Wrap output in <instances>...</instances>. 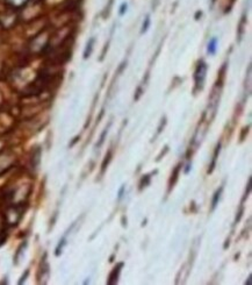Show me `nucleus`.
<instances>
[{
    "label": "nucleus",
    "mask_w": 252,
    "mask_h": 285,
    "mask_svg": "<svg viewBox=\"0 0 252 285\" xmlns=\"http://www.w3.org/2000/svg\"><path fill=\"white\" fill-rule=\"evenodd\" d=\"M216 49H217V39L216 37H213V39L209 41V43H208V48H207L208 54L214 55L216 52Z\"/></svg>",
    "instance_id": "6e6552de"
},
{
    "label": "nucleus",
    "mask_w": 252,
    "mask_h": 285,
    "mask_svg": "<svg viewBox=\"0 0 252 285\" xmlns=\"http://www.w3.org/2000/svg\"><path fill=\"white\" fill-rule=\"evenodd\" d=\"M93 45H94V39H91L88 42V46H86L85 51H84V58H85V60H88V58L91 56L92 50H93Z\"/></svg>",
    "instance_id": "0eeeda50"
},
{
    "label": "nucleus",
    "mask_w": 252,
    "mask_h": 285,
    "mask_svg": "<svg viewBox=\"0 0 252 285\" xmlns=\"http://www.w3.org/2000/svg\"><path fill=\"white\" fill-rule=\"evenodd\" d=\"M123 266H124L123 263H119L118 266L112 270L111 275H109V277H108V281H107V284H108V285H114V284L118 283L119 276H120L121 269H122Z\"/></svg>",
    "instance_id": "f03ea898"
},
{
    "label": "nucleus",
    "mask_w": 252,
    "mask_h": 285,
    "mask_svg": "<svg viewBox=\"0 0 252 285\" xmlns=\"http://www.w3.org/2000/svg\"><path fill=\"white\" fill-rule=\"evenodd\" d=\"M28 275H30V270H26L25 273H24V275H22V277L20 278V281L18 282V283H19V284H22V283H25L26 278L28 277Z\"/></svg>",
    "instance_id": "4468645a"
},
{
    "label": "nucleus",
    "mask_w": 252,
    "mask_h": 285,
    "mask_svg": "<svg viewBox=\"0 0 252 285\" xmlns=\"http://www.w3.org/2000/svg\"><path fill=\"white\" fill-rule=\"evenodd\" d=\"M220 151H221V143H219L216 145L215 148V151H214V156H213V161H211V164L209 169H208V174H211L214 171V169H215V165H216V161H217V157H219V154Z\"/></svg>",
    "instance_id": "7ed1b4c3"
},
{
    "label": "nucleus",
    "mask_w": 252,
    "mask_h": 285,
    "mask_svg": "<svg viewBox=\"0 0 252 285\" xmlns=\"http://www.w3.org/2000/svg\"><path fill=\"white\" fill-rule=\"evenodd\" d=\"M207 64L204 61H200L198 66H196L195 72H194V79H195V86L196 90H202L205 85L206 75H207Z\"/></svg>",
    "instance_id": "f257e3e1"
},
{
    "label": "nucleus",
    "mask_w": 252,
    "mask_h": 285,
    "mask_svg": "<svg viewBox=\"0 0 252 285\" xmlns=\"http://www.w3.org/2000/svg\"><path fill=\"white\" fill-rule=\"evenodd\" d=\"M250 191H251V177H250V178H249V183H248V190L245 191L244 198H243V202H244V200L246 199V198L249 197V193H250Z\"/></svg>",
    "instance_id": "ddd939ff"
},
{
    "label": "nucleus",
    "mask_w": 252,
    "mask_h": 285,
    "mask_svg": "<svg viewBox=\"0 0 252 285\" xmlns=\"http://www.w3.org/2000/svg\"><path fill=\"white\" fill-rule=\"evenodd\" d=\"M222 192H223V186H221V188H220L219 190L215 192V194H214L213 200H211V211H214V209L216 208L217 204H219V202H220V198H221Z\"/></svg>",
    "instance_id": "20e7f679"
},
{
    "label": "nucleus",
    "mask_w": 252,
    "mask_h": 285,
    "mask_svg": "<svg viewBox=\"0 0 252 285\" xmlns=\"http://www.w3.org/2000/svg\"><path fill=\"white\" fill-rule=\"evenodd\" d=\"M78 139H79V136H77V138H76V139H74V142H72V143H71V144H70V147H72V145H74V143H76V142H77V141H78Z\"/></svg>",
    "instance_id": "f3484780"
},
{
    "label": "nucleus",
    "mask_w": 252,
    "mask_h": 285,
    "mask_svg": "<svg viewBox=\"0 0 252 285\" xmlns=\"http://www.w3.org/2000/svg\"><path fill=\"white\" fill-rule=\"evenodd\" d=\"M180 169H181V164H179V165H177L175 171H173L172 176H171V180H170V189L173 188V185H175L177 183V180H178L179 171H180Z\"/></svg>",
    "instance_id": "423d86ee"
},
{
    "label": "nucleus",
    "mask_w": 252,
    "mask_h": 285,
    "mask_svg": "<svg viewBox=\"0 0 252 285\" xmlns=\"http://www.w3.org/2000/svg\"><path fill=\"white\" fill-rule=\"evenodd\" d=\"M127 7H128V5H127L126 2H123V4L121 5V7H120V16H123V14L126 13Z\"/></svg>",
    "instance_id": "2eb2a0df"
},
{
    "label": "nucleus",
    "mask_w": 252,
    "mask_h": 285,
    "mask_svg": "<svg viewBox=\"0 0 252 285\" xmlns=\"http://www.w3.org/2000/svg\"><path fill=\"white\" fill-rule=\"evenodd\" d=\"M150 184V176L149 174H146V176H143V178L141 179L140 182V190H142L143 188H146Z\"/></svg>",
    "instance_id": "9d476101"
},
{
    "label": "nucleus",
    "mask_w": 252,
    "mask_h": 285,
    "mask_svg": "<svg viewBox=\"0 0 252 285\" xmlns=\"http://www.w3.org/2000/svg\"><path fill=\"white\" fill-rule=\"evenodd\" d=\"M66 234H68V233H65L64 237L60 238L59 243L57 244L56 249H55V255H56V256H59L60 254H62V250H63V248H64V246L66 244Z\"/></svg>",
    "instance_id": "39448f33"
},
{
    "label": "nucleus",
    "mask_w": 252,
    "mask_h": 285,
    "mask_svg": "<svg viewBox=\"0 0 252 285\" xmlns=\"http://www.w3.org/2000/svg\"><path fill=\"white\" fill-rule=\"evenodd\" d=\"M124 189H126V186L122 185V186H121V189H120V190H119V194H118V199H119V200H120L121 198L123 197V192H124Z\"/></svg>",
    "instance_id": "dca6fc26"
},
{
    "label": "nucleus",
    "mask_w": 252,
    "mask_h": 285,
    "mask_svg": "<svg viewBox=\"0 0 252 285\" xmlns=\"http://www.w3.org/2000/svg\"><path fill=\"white\" fill-rule=\"evenodd\" d=\"M246 284H248V285H250V284H251V275L249 276V278H248V282H246Z\"/></svg>",
    "instance_id": "a211bd4d"
},
{
    "label": "nucleus",
    "mask_w": 252,
    "mask_h": 285,
    "mask_svg": "<svg viewBox=\"0 0 252 285\" xmlns=\"http://www.w3.org/2000/svg\"><path fill=\"white\" fill-rule=\"evenodd\" d=\"M107 133H108V128H106V129H105V130H104V132H103V134H101V136H100V140H99V142H98V143H97V147H101V145H103V143H104V141H105V138H106Z\"/></svg>",
    "instance_id": "f8f14e48"
},
{
    "label": "nucleus",
    "mask_w": 252,
    "mask_h": 285,
    "mask_svg": "<svg viewBox=\"0 0 252 285\" xmlns=\"http://www.w3.org/2000/svg\"><path fill=\"white\" fill-rule=\"evenodd\" d=\"M149 26H150V16H148L146 19H144V22H143V26H142V31H141V33L143 34V33H146V32L148 31V28H149Z\"/></svg>",
    "instance_id": "9b49d317"
},
{
    "label": "nucleus",
    "mask_w": 252,
    "mask_h": 285,
    "mask_svg": "<svg viewBox=\"0 0 252 285\" xmlns=\"http://www.w3.org/2000/svg\"><path fill=\"white\" fill-rule=\"evenodd\" d=\"M111 159H112V151H108V154H107V155H106L105 159H104L103 164H101V174L105 173L107 167H108L109 162H111Z\"/></svg>",
    "instance_id": "1a4fd4ad"
}]
</instances>
